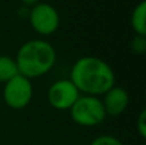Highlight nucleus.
I'll return each instance as SVG.
<instances>
[{
  "mask_svg": "<svg viewBox=\"0 0 146 145\" xmlns=\"http://www.w3.org/2000/svg\"><path fill=\"white\" fill-rule=\"evenodd\" d=\"M69 80L80 92L99 96L115 85V73L105 61L86 55L74 62Z\"/></svg>",
  "mask_w": 146,
  "mask_h": 145,
  "instance_id": "obj_1",
  "label": "nucleus"
},
{
  "mask_svg": "<svg viewBox=\"0 0 146 145\" xmlns=\"http://www.w3.org/2000/svg\"><path fill=\"white\" fill-rule=\"evenodd\" d=\"M56 62V51L50 43L30 40L19 48L15 63L19 74L27 78H37L51 71Z\"/></svg>",
  "mask_w": 146,
  "mask_h": 145,
  "instance_id": "obj_2",
  "label": "nucleus"
},
{
  "mask_svg": "<svg viewBox=\"0 0 146 145\" xmlns=\"http://www.w3.org/2000/svg\"><path fill=\"white\" fill-rule=\"evenodd\" d=\"M69 114L74 123L83 127L99 126L106 118L101 100L92 95H83L78 98L69 109Z\"/></svg>",
  "mask_w": 146,
  "mask_h": 145,
  "instance_id": "obj_3",
  "label": "nucleus"
},
{
  "mask_svg": "<svg viewBox=\"0 0 146 145\" xmlns=\"http://www.w3.org/2000/svg\"><path fill=\"white\" fill-rule=\"evenodd\" d=\"M33 96V86L30 78L17 74L4 84L3 98L9 108L19 110L31 103Z\"/></svg>",
  "mask_w": 146,
  "mask_h": 145,
  "instance_id": "obj_4",
  "label": "nucleus"
},
{
  "mask_svg": "<svg viewBox=\"0 0 146 145\" xmlns=\"http://www.w3.org/2000/svg\"><path fill=\"white\" fill-rule=\"evenodd\" d=\"M31 27L42 36H50L58 30L60 18L53 5L48 3H37L30 12Z\"/></svg>",
  "mask_w": 146,
  "mask_h": 145,
  "instance_id": "obj_5",
  "label": "nucleus"
},
{
  "mask_svg": "<svg viewBox=\"0 0 146 145\" xmlns=\"http://www.w3.org/2000/svg\"><path fill=\"white\" fill-rule=\"evenodd\" d=\"M80 98V91L71 80H59L54 82L48 91L49 104L56 110H69Z\"/></svg>",
  "mask_w": 146,
  "mask_h": 145,
  "instance_id": "obj_6",
  "label": "nucleus"
},
{
  "mask_svg": "<svg viewBox=\"0 0 146 145\" xmlns=\"http://www.w3.org/2000/svg\"><path fill=\"white\" fill-rule=\"evenodd\" d=\"M103 103L104 110H105L106 116L110 117H118L121 116L124 110L127 109L129 103V95L124 87L115 86L108 90L104 94V98L101 100Z\"/></svg>",
  "mask_w": 146,
  "mask_h": 145,
  "instance_id": "obj_7",
  "label": "nucleus"
},
{
  "mask_svg": "<svg viewBox=\"0 0 146 145\" xmlns=\"http://www.w3.org/2000/svg\"><path fill=\"white\" fill-rule=\"evenodd\" d=\"M146 3L141 1L133 9L131 15V26L135 33L139 36H146Z\"/></svg>",
  "mask_w": 146,
  "mask_h": 145,
  "instance_id": "obj_8",
  "label": "nucleus"
},
{
  "mask_svg": "<svg viewBox=\"0 0 146 145\" xmlns=\"http://www.w3.org/2000/svg\"><path fill=\"white\" fill-rule=\"evenodd\" d=\"M17 74H19V72L15 59L8 55H0V82L5 84Z\"/></svg>",
  "mask_w": 146,
  "mask_h": 145,
  "instance_id": "obj_9",
  "label": "nucleus"
},
{
  "mask_svg": "<svg viewBox=\"0 0 146 145\" xmlns=\"http://www.w3.org/2000/svg\"><path fill=\"white\" fill-rule=\"evenodd\" d=\"M90 145H123L119 139H117L115 136L111 135H101L95 138L90 143Z\"/></svg>",
  "mask_w": 146,
  "mask_h": 145,
  "instance_id": "obj_10",
  "label": "nucleus"
},
{
  "mask_svg": "<svg viewBox=\"0 0 146 145\" xmlns=\"http://www.w3.org/2000/svg\"><path fill=\"white\" fill-rule=\"evenodd\" d=\"M131 50L135 54H144L146 50V39L145 36L136 35L131 43Z\"/></svg>",
  "mask_w": 146,
  "mask_h": 145,
  "instance_id": "obj_11",
  "label": "nucleus"
},
{
  "mask_svg": "<svg viewBox=\"0 0 146 145\" xmlns=\"http://www.w3.org/2000/svg\"><path fill=\"white\" fill-rule=\"evenodd\" d=\"M136 128H137V132L140 134L142 139L146 138V110L142 109L140 112V116L137 117L136 121Z\"/></svg>",
  "mask_w": 146,
  "mask_h": 145,
  "instance_id": "obj_12",
  "label": "nucleus"
},
{
  "mask_svg": "<svg viewBox=\"0 0 146 145\" xmlns=\"http://www.w3.org/2000/svg\"><path fill=\"white\" fill-rule=\"evenodd\" d=\"M21 1L25 3L26 5H32L33 7V5H36L38 3V0H21Z\"/></svg>",
  "mask_w": 146,
  "mask_h": 145,
  "instance_id": "obj_13",
  "label": "nucleus"
}]
</instances>
